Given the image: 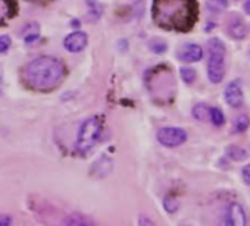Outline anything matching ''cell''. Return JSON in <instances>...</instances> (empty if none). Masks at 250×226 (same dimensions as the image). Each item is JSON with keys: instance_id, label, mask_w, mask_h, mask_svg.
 Wrapping results in <instances>:
<instances>
[{"instance_id": "obj_10", "label": "cell", "mask_w": 250, "mask_h": 226, "mask_svg": "<svg viewBox=\"0 0 250 226\" xmlns=\"http://www.w3.org/2000/svg\"><path fill=\"white\" fill-rule=\"evenodd\" d=\"M17 14V5L14 0H0V25L5 24Z\"/></svg>"}, {"instance_id": "obj_9", "label": "cell", "mask_w": 250, "mask_h": 226, "mask_svg": "<svg viewBox=\"0 0 250 226\" xmlns=\"http://www.w3.org/2000/svg\"><path fill=\"white\" fill-rule=\"evenodd\" d=\"M202 57H203V49L199 44H194V43L184 44L178 50V59L183 60V62H186V63L199 62Z\"/></svg>"}, {"instance_id": "obj_2", "label": "cell", "mask_w": 250, "mask_h": 226, "mask_svg": "<svg viewBox=\"0 0 250 226\" xmlns=\"http://www.w3.org/2000/svg\"><path fill=\"white\" fill-rule=\"evenodd\" d=\"M65 76V65L52 56L33 59L24 69L25 84L36 91L49 93L59 87Z\"/></svg>"}, {"instance_id": "obj_19", "label": "cell", "mask_w": 250, "mask_h": 226, "mask_svg": "<svg viewBox=\"0 0 250 226\" xmlns=\"http://www.w3.org/2000/svg\"><path fill=\"white\" fill-rule=\"evenodd\" d=\"M180 76L181 79L186 82V84H191L194 79H196V71L193 68H188V66H184L180 69Z\"/></svg>"}, {"instance_id": "obj_25", "label": "cell", "mask_w": 250, "mask_h": 226, "mask_svg": "<svg viewBox=\"0 0 250 226\" xmlns=\"http://www.w3.org/2000/svg\"><path fill=\"white\" fill-rule=\"evenodd\" d=\"M241 173H243V179H244V182H246L247 185H250V165L244 166Z\"/></svg>"}, {"instance_id": "obj_23", "label": "cell", "mask_w": 250, "mask_h": 226, "mask_svg": "<svg viewBox=\"0 0 250 226\" xmlns=\"http://www.w3.org/2000/svg\"><path fill=\"white\" fill-rule=\"evenodd\" d=\"M12 217L9 214H0V226H11Z\"/></svg>"}, {"instance_id": "obj_22", "label": "cell", "mask_w": 250, "mask_h": 226, "mask_svg": "<svg viewBox=\"0 0 250 226\" xmlns=\"http://www.w3.org/2000/svg\"><path fill=\"white\" fill-rule=\"evenodd\" d=\"M150 47H152V50H153L155 53H164V52L167 50V44H165L164 41H161V43H153Z\"/></svg>"}, {"instance_id": "obj_17", "label": "cell", "mask_w": 250, "mask_h": 226, "mask_svg": "<svg viewBox=\"0 0 250 226\" xmlns=\"http://www.w3.org/2000/svg\"><path fill=\"white\" fill-rule=\"evenodd\" d=\"M206 6L212 14H219L227 9L228 3H227V0H208Z\"/></svg>"}, {"instance_id": "obj_24", "label": "cell", "mask_w": 250, "mask_h": 226, "mask_svg": "<svg viewBox=\"0 0 250 226\" xmlns=\"http://www.w3.org/2000/svg\"><path fill=\"white\" fill-rule=\"evenodd\" d=\"M139 226H155V223H153L149 217L140 216V217H139Z\"/></svg>"}, {"instance_id": "obj_21", "label": "cell", "mask_w": 250, "mask_h": 226, "mask_svg": "<svg viewBox=\"0 0 250 226\" xmlns=\"http://www.w3.org/2000/svg\"><path fill=\"white\" fill-rule=\"evenodd\" d=\"M11 47V38L8 36H0V53H6Z\"/></svg>"}, {"instance_id": "obj_4", "label": "cell", "mask_w": 250, "mask_h": 226, "mask_svg": "<svg viewBox=\"0 0 250 226\" xmlns=\"http://www.w3.org/2000/svg\"><path fill=\"white\" fill-rule=\"evenodd\" d=\"M209 49V63H208V76L210 82L219 84L225 75V44L219 38H210L208 43Z\"/></svg>"}, {"instance_id": "obj_13", "label": "cell", "mask_w": 250, "mask_h": 226, "mask_svg": "<svg viewBox=\"0 0 250 226\" xmlns=\"http://www.w3.org/2000/svg\"><path fill=\"white\" fill-rule=\"evenodd\" d=\"M39 36H40V27L37 22H30L25 25V28H24V41L25 43H28V44L34 43L39 38Z\"/></svg>"}, {"instance_id": "obj_1", "label": "cell", "mask_w": 250, "mask_h": 226, "mask_svg": "<svg viewBox=\"0 0 250 226\" xmlns=\"http://www.w3.org/2000/svg\"><path fill=\"white\" fill-rule=\"evenodd\" d=\"M197 15L196 0H153V21L167 31L188 33L194 27Z\"/></svg>"}, {"instance_id": "obj_5", "label": "cell", "mask_w": 250, "mask_h": 226, "mask_svg": "<svg viewBox=\"0 0 250 226\" xmlns=\"http://www.w3.org/2000/svg\"><path fill=\"white\" fill-rule=\"evenodd\" d=\"M158 141L165 146V147H178L181 144L186 143L187 140V134L184 130L181 128H175V127H165V128H161L158 131Z\"/></svg>"}, {"instance_id": "obj_12", "label": "cell", "mask_w": 250, "mask_h": 226, "mask_svg": "<svg viewBox=\"0 0 250 226\" xmlns=\"http://www.w3.org/2000/svg\"><path fill=\"white\" fill-rule=\"evenodd\" d=\"M63 226H94V225L87 216L80 214V213H74V214H69L65 219Z\"/></svg>"}, {"instance_id": "obj_14", "label": "cell", "mask_w": 250, "mask_h": 226, "mask_svg": "<svg viewBox=\"0 0 250 226\" xmlns=\"http://www.w3.org/2000/svg\"><path fill=\"white\" fill-rule=\"evenodd\" d=\"M227 156L234 162H241L247 159V151L238 146H229L227 147Z\"/></svg>"}, {"instance_id": "obj_3", "label": "cell", "mask_w": 250, "mask_h": 226, "mask_svg": "<svg viewBox=\"0 0 250 226\" xmlns=\"http://www.w3.org/2000/svg\"><path fill=\"white\" fill-rule=\"evenodd\" d=\"M102 130H103V125H102V119L99 116L87 118L78 130L75 149L80 153H87L88 150H91L96 146V143L99 141V138L102 135Z\"/></svg>"}, {"instance_id": "obj_18", "label": "cell", "mask_w": 250, "mask_h": 226, "mask_svg": "<svg viewBox=\"0 0 250 226\" xmlns=\"http://www.w3.org/2000/svg\"><path fill=\"white\" fill-rule=\"evenodd\" d=\"M250 127V119L247 115H238L235 122H234V128L237 132H244L247 128Z\"/></svg>"}, {"instance_id": "obj_8", "label": "cell", "mask_w": 250, "mask_h": 226, "mask_svg": "<svg viewBox=\"0 0 250 226\" xmlns=\"http://www.w3.org/2000/svg\"><path fill=\"white\" fill-rule=\"evenodd\" d=\"M225 101L231 106V107H240L243 104V88H241V82L240 79H234L232 82H229L225 88Z\"/></svg>"}, {"instance_id": "obj_16", "label": "cell", "mask_w": 250, "mask_h": 226, "mask_svg": "<svg viewBox=\"0 0 250 226\" xmlns=\"http://www.w3.org/2000/svg\"><path fill=\"white\" fill-rule=\"evenodd\" d=\"M209 118L212 121V124L215 127H222L225 124V116H224V112L218 107H212L209 112Z\"/></svg>"}, {"instance_id": "obj_7", "label": "cell", "mask_w": 250, "mask_h": 226, "mask_svg": "<svg viewBox=\"0 0 250 226\" xmlns=\"http://www.w3.org/2000/svg\"><path fill=\"white\" fill-rule=\"evenodd\" d=\"M87 41H88V37H87L85 33H83V31H75V33H72V34H69V36L65 37V40H63V47H65L68 52H71V53H78V52H81V50L85 49Z\"/></svg>"}, {"instance_id": "obj_6", "label": "cell", "mask_w": 250, "mask_h": 226, "mask_svg": "<svg viewBox=\"0 0 250 226\" xmlns=\"http://www.w3.org/2000/svg\"><path fill=\"white\" fill-rule=\"evenodd\" d=\"M222 226H247V217L243 206L240 203L228 204L224 216Z\"/></svg>"}, {"instance_id": "obj_15", "label": "cell", "mask_w": 250, "mask_h": 226, "mask_svg": "<svg viewBox=\"0 0 250 226\" xmlns=\"http://www.w3.org/2000/svg\"><path fill=\"white\" fill-rule=\"evenodd\" d=\"M209 112H210V107H208L205 103H197L194 107H193V116L197 119V121H208L209 118Z\"/></svg>"}, {"instance_id": "obj_20", "label": "cell", "mask_w": 250, "mask_h": 226, "mask_svg": "<svg viewBox=\"0 0 250 226\" xmlns=\"http://www.w3.org/2000/svg\"><path fill=\"white\" fill-rule=\"evenodd\" d=\"M164 207L168 213H175L178 210V201L174 197H167L164 200Z\"/></svg>"}, {"instance_id": "obj_26", "label": "cell", "mask_w": 250, "mask_h": 226, "mask_svg": "<svg viewBox=\"0 0 250 226\" xmlns=\"http://www.w3.org/2000/svg\"><path fill=\"white\" fill-rule=\"evenodd\" d=\"M244 12L247 15H250V0H246V3H244Z\"/></svg>"}, {"instance_id": "obj_11", "label": "cell", "mask_w": 250, "mask_h": 226, "mask_svg": "<svg viewBox=\"0 0 250 226\" xmlns=\"http://www.w3.org/2000/svg\"><path fill=\"white\" fill-rule=\"evenodd\" d=\"M228 34H229L232 38H235V40H241V38H244V37L247 36V27L243 24V21L235 19V21H232V22L229 24V27H228Z\"/></svg>"}]
</instances>
